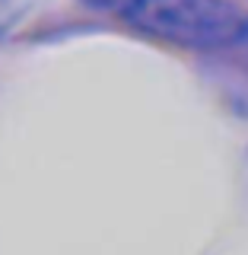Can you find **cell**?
<instances>
[{
	"label": "cell",
	"mask_w": 248,
	"mask_h": 255,
	"mask_svg": "<svg viewBox=\"0 0 248 255\" xmlns=\"http://www.w3.org/2000/svg\"><path fill=\"white\" fill-rule=\"evenodd\" d=\"M124 19L153 38L197 51L236 48L248 38V13L229 0H137Z\"/></svg>",
	"instance_id": "cell-1"
},
{
	"label": "cell",
	"mask_w": 248,
	"mask_h": 255,
	"mask_svg": "<svg viewBox=\"0 0 248 255\" xmlns=\"http://www.w3.org/2000/svg\"><path fill=\"white\" fill-rule=\"evenodd\" d=\"M83 3H89L92 10H105V13L127 16V13L134 10V3H137V0H83Z\"/></svg>",
	"instance_id": "cell-2"
},
{
	"label": "cell",
	"mask_w": 248,
	"mask_h": 255,
	"mask_svg": "<svg viewBox=\"0 0 248 255\" xmlns=\"http://www.w3.org/2000/svg\"><path fill=\"white\" fill-rule=\"evenodd\" d=\"M242 45H248V38H245V42H242Z\"/></svg>",
	"instance_id": "cell-3"
}]
</instances>
